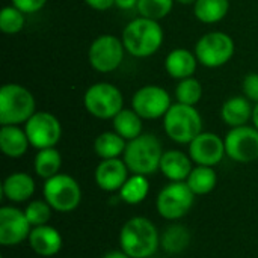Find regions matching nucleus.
<instances>
[{"label":"nucleus","mask_w":258,"mask_h":258,"mask_svg":"<svg viewBox=\"0 0 258 258\" xmlns=\"http://www.w3.org/2000/svg\"><path fill=\"white\" fill-rule=\"evenodd\" d=\"M119 246L132 258H150L160 248V233L148 218L135 216L122 225Z\"/></svg>","instance_id":"1"},{"label":"nucleus","mask_w":258,"mask_h":258,"mask_svg":"<svg viewBox=\"0 0 258 258\" xmlns=\"http://www.w3.org/2000/svg\"><path fill=\"white\" fill-rule=\"evenodd\" d=\"M163 29L156 20L138 17L122 30L121 39L125 51L135 57H150L157 53L163 44Z\"/></svg>","instance_id":"2"},{"label":"nucleus","mask_w":258,"mask_h":258,"mask_svg":"<svg viewBox=\"0 0 258 258\" xmlns=\"http://www.w3.org/2000/svg\"><path fill=\"white\" fill-rule=\"evenodd\" d=\"M163 153L162 142L157 136L153 133H142L127 142L122 159L132 174L148 177L160 169Z\"/></svg>","instance_id":"3"},{"label":"nucleus","mask_w":258,"mask_h":258,"mask_svg":"<svg viewBox=\"0 0 258 258\" xmlns=\"http://www.w3.org/2000/svg\"><path fill=\"white\" fill-rule=\"evenodd\" d=\"M36 112V101L33 94L18 85L6 83L0 89V124L21 125L26 124Z\"/></svg>","instance_id":"4"},{"label":"nucleus","mask_w":258,"mask_h":258,"mask_svg":"<svg viewBox=\"0 0 258 258\" xmlns=\"http://www.w3.org/2000/svg\"><path fill=\"white\" fill-rule=\"evenodd\" d=\"M163 130L175 144L189 145L203 133V118L195 106L175 103L163 116Z\"/></svg>","instance_id":"5"},{"label":"nucleus","mask_w":258,"mask_h":258,"mask_svg":"<svg viewBox=\"0 0 258 258\" xmlns=\"http://www.w3.org/2000/svg\"><path fill=\"white\" fill-rule=\"evenodd\" d=\"M85 109L98 119H113L124 109V97L119 88L100 82L91 85L83 97Z\"/></svg>","instance_id":"6"},{"label":"nucleus","mask_w":258,"mask_h":258,"mask_svg":"<svg viewBox=\"0 0 258 258\" xmlns=\"http://www.w3.org/2000/svg\"><path fill=\"white\" fill-rule=\"evenodd\" d=\"M42 197L50 204L53 212L70 213L79 207L82 201V189L76 178L59 172L44 181Z\"/></svg>","instance_id":"7"},{"label":"nucleus","mask_w":258,"mask_h":258,"mask_svg":"<svg viewBox=\"0 0 258 258\" xmlns=\"http://www.w3.org/2000/svg\"><path fill=\"white\" fill-rule=\"evenodd\" d=\"M234 41L233 38L221 30H213L204 33L195 44V56L198 63L207 68H219L231 60L234 56Z\"/></svg>","instance_id":"8"},{"label":"nucleus","mask_w":258,"mask_h":258,"mask_svg":"<svg viewBox=\"0 0 258 258\" xmlns=\"http://www.w3.org/2000/svg\"><path fill=\"white\" fill-rule=\"evenodd\" d=\"M195 201V194L186 181H171L163 186L156 200L159 215L166 221H178L184 218Z\"/></svg>","instance_id":"9"},{"label":"nucleus","mask_w":258,"mask_h":258,"mask_svg":"<svg viewBox=\"0 0 258 258\" xmlns=\"http://www.w3.org/2000/svg\"><path fill=\"white\" fill-rule=\"evenodd\" d=\"M125 47L122 39L115 35H100L97 36L88 51V59L91 67L98 73H112L119 68L124 60Z\"/></svg>","instance_id":"10"},{"label":"nucleus","mask_w":258,"mask_h":258,"mask_svg":"<svg viewBox=\"0 0 258 258\" xmlns=\"http://www.w3.org/2000/svg\"><path fill=\"white\" fill-rule=\"evenodd\" d=\"M24 130L29 138L30 147L36 150L56 147L62 138L60 121L53 113L44 110H36L24 124Z\"/></svg>","instance_id":"11"},{"label":"nucleus","mask_w":258,"mask_h":258,"mask_svg":"<svg viewBox=\"0 0 258 258\" xmlns=\"http://www.w3.org/2000/svg\"><path fill=\"white\" fill-rule=\"evenodd\" d=\"M171 106L172 100L169 92L157 85H145L139 88L132 98V107L141 115L142 119L150 121L163 118Z\"/></svg>","instance_id":"12"},{"label":"nucleus","mask_w":258,"mask_h":258,"mask_svg":"<svg viewBox=\"0 0 258 258\" xmlns=\"http://www.w3.org/2000/svg\"><path fill=\"white\" fill-rule=\"evenodd\" d=\"M224 142L227 156L237 163H251L258 159V130L254 125L231 128Z\"/></svg>","instance_id":"13"},{"label":"nucleus","mask_w":258,"mask_h":258,"mask_svg":"<svg viewBox=\"0 0 258 258\" xmlns=\"http://www.w3.org/2000/svg\"><path fill=\"white\" fill-rule=\"evenodd\" d=\"M32 225L24 213L14 206H3L0 209V245L15 246L29 239Z\"/></svg>","instance_id":"14"},{"label":"nucleus","mask_w":258,"mask_h":258,"mask_svg":"<svg viewBox=\"0 0 258 258\" xmlns=\"http://www.w3.org/2000/svg\"><path fill=\"white\" fill-rule=\"evenodd\" d=\"M187 147L192 162L201 166L215 168L227 156L224 139L212 132L200 133Z\"/></svg>","instance_id":"15"},{"label":"nucleus","mask_w":258,"mask_h":258,"mask_svg":"<svg viewBox=\"0 0 258 258\" xmlns=\"http://www.w3.org/2000/svg\"><path fill=\"white\" fill-rule=\"evenodd\" d=\"M128 168L124 159H104L101 160L94 172L97 186L109 194L119 192L124 183L128 180Z\"/></svg>","instance_id":"16"},{"label":"nucleus","mask_w":258,"mask_h":258,"mask_svg":"<svg viewBox=\"0 0 258 258\" xmlns=\"http://www.w3.org/2000/svg\"><path fill=\"white\" fill-rule=\"evenodd\" d=\"M27 242L32 251L41 257H53L59 254L63 245L60 233L48 224L33 227Z\"/></svg>","instance_id":"17"},{"label":"nucleus","mask_w":258,"mask_h":258,"mask_svg":"<svg viewBox=\"0 0 258 258\" xmlns=\"http://www.w3.org/2000/svg\"><path fill=\"white\" fill-rule=\"evenodd\" d=\"M35 189V180L27 172H12L3 180L2 184L3 197L15 204L27 203L29 200H32Z\"/></svg>","instance_id":"18"},{"label":"nucleus","mask_w":258,"mask_h":258,"mask_svg":"<svg viewBox=\"0 0 258 258\" xmlns=\"http://www.w3.org/2000/svg\"><path fill=\"white\" fill-rule=\"evenodd\" d=\"M192 159L189 154L180 150L165 151L160 160V172L169 181H186L194 169Z\"/></svg>","instance_id":"19"},{"label":"nucleus","mask_w":258,"mask_h":258,"mask_svg":"<svg viewBox=\"0 0 258 258\" xmlns=\"http://www.w3.org/2000/svg\"><path fill=\"white\" fill-rule=\"evenodd\" d=\"M197 65H198V59L195 56V51L181 47L171 50L165 59V70L168 76L177 80L194 77L197 71Z\"/></svg>","instance_id":"20"},{"label":"nucleus","mask_w":258,"mask_h":258,"mask_svg":"<svg viewBox=\"0 0 258 258\" xmlns=\"http://www.w3.org/2000/svg\"><path fill=\"white\" fill-rule=\"evenodd\" d=\"M245 95H234L228 98L222 107H221V118L222 121L230 125L231 128L234 127H242L246 125L249 121H252V112L254 107Z\"/></svg>","instance_id":"21"},{"label":"nucleus","mask_w":258,"mask_h":258,"mask_svg":"<svg viewBox=\"0 0 258 258\" xmlns=\"http://www.w3.org/2000/svg\"><path fill=\"white\" fill-rule=\"evenodd\" d=\"M30 147L26 130L20 125H2L0 128V150L6 157H23Z\"/></svg>","instance_id":"22"},{"label":"nucleus","mask_w":258,"mask_h":258,"mask_svg":"<svg viewBox=\"0 0 258 258\" xmlns=\"http://www.w3.org/2000/svg\"><path fill=\"white\" fill-rule=\"evenodd\" d=\"M112 122H113V132L122 136L127 142L144 133V119L133 107L122 109L112 119Z\"/></svg>","instance_id":"23"},{"label":"nucleus","mask_w":258,"mask_h":258,"mask_svg":"<svg viewBox=\"0 0 258 258\" xmlns=\"http://www.w3.org/2000/svg\"><path fill=\"white\" fill-rule=\"evenodd\" d=\"M190 240L192 234L184 225L172 224L160 234V248L166 254H180L189 248Z\"/></svg>","instance_id":"24"},{"label":"nucleus","mask_w":258,"mask_h":258,"mask_svg":"<svg viewBox=\"0 0 258 258\" xmlns=\"http://www.w3.org/2000/svg\"><path fill=\"white\" fill-rule=\"evenodd\" d=\"M60 166H62V156L56 150V147L38 150L33 160V169L39 178L45 181L57 175L60 172Z\"/></svg>","instance_id":"25"},{"label":"nucleus","mask_w":258,"mask_h":258,"mask_svg":"<svg viewBox=\"0 0 258 258\" xmlns=\"http://www.w3.org/2000/svg\"><path fill=\"white\" fill-rule=\"evenodd\" d=\"M127 147V141L119 136L116 132H103L94 141V151L95 154L104 159H118L124 154Z\"/></svg>","instance_id":"26"},{"label":"nucleus","mask_w":258,"mask_h":258,"mask_svg":"<svg viewBox=\"0 0 258 258\" xmlns=\"http://www.w3.org/2000/svg\"><path fill=\"white\" fill-rule=\"evenodd\" d=\"M230 11V0H197L194 5L195 17L204 24L222 21Z\"/></svg>","instance_id":"27"},{"label":"nucleus","mask_w":258,"mask_h":258,"mask_svg":"<svg viewBox=\"0 0 258 258\" xmlns=\"http://www.w3.org/2000/svg\"><path fill=\"white\" fill-rule=\"evenodd\" d=\"M186 183L190 187V190L195 194V197L207 195L215 190V187L218 184V175H216L215 168L197 165V166H194L192 172L189 174Z\"/></svg>","instance_id":"28"},{"label":"nucleus","mask_w":258,"mask_h":258,"mask_svg":"<svg viewBox=\"0 0 258 258\" xmlns=\"http://www.w3.org/2000/svg\"><path fill=\"white\" fill-rule=\"evenodd\" d=\"M148 192H150L148 178L145 175L133 174L119 189V198L125 204L136 206V204H141L148 197Z\"/></svg>","instance_id":"29"},{"label":"nucleus","mask_w":258,"mask_h":258,"mask_svg":"<svg viewBox=\"0 0 258 258\" xmlns=\"http://www.w3.org/2000/svg\"><path fill=\"white\" fill-rule=\"evenodd\" d=\"M203 85L195 77H187L178 82L175 88V98L177 103L187 104V106H197L200 100L203 98Z\"/></svg>","instance_id":"30"},{"label":"nucleus","mask_w":258,"mask_h":258,"mask_svg":"<svg viewBox=\"0 0 258 258\" xmlns=\"http://www.w3.org/2000/svg\"><path fill=\"white\" fill-rule=\"evenodd\" d=\"M26 14L14 5L5 6L0 12V30L5 35H17L24 29Z\"/></svg>","instance_id":"31"},{"label":"nucleus","mask_w":258,"mask_h":258,"mask_svg":"<svg viewBox=\"0 0 258 258\" xmlns=\"http://www.w3.org/2000/svg\"><path fill=\"white\" fill-rule=\"evenodd\" d=\"M174 3L175 0H138L136 9L139 12V17L160 21L171 14Z\"/></svg>","instance_id":"32"},{"label":"nucleus","mask_w":258,"mask_h":258,"mask_svg":"<svg viewBox=\"0 0 258 258\" xmlns=\"http://www.w3.org/2000/svg\"><path fill=\"white\" fill-rule=\"evenodd\" d=\"M51 212H53V209L50 207V204L44 198L29 201L26 209H24V213H26L32 227L47 225L48 221L51 219Z\"/></svg>","instance_id":"33"},{"label":"nucleus","mask_w":258,"mask_h":258,"mask_svg":"<svg viewBox=\"0 0 258 258\" xmlns=\"http://www.w3.org/2000/svg\"><path fill=\"white\" fill-rule=\"evenodd\" d=\"M242 91L249 101L258 103V73H249L245 76L242 82Z\"/></svg>","instance_id":"34"},{"label":"nucleus","mask_w":258,"mask_h":258,"mask_svg":"<svg viewBox=\"0 0 258 258\" xmlns=\"http://www.w3.org/2000/svg\"><path fill=\"white\" fill-rule=\"evenodd\" d=\"M47 0H12V5L24 14H35L45 6Z\"/></svg>","instance_id":"35"},{"label":"nucleus","mask_w":258,"mask_h":258,"mask_svg":"<svg viewBox=\"0 0 258 258\" xmlns=\"http://www.w3.org/2000/svg\"><path fill=\"white\" fill-rule=\"evenodd\" d=\"M85 3L95 11H107L115 6V0H85Z\"/></svg>","instance_id":"36"},{"label":"nucleus","mask_w":258,"mask_h":258,"mask_svg":"<svg viewBox=\"0 0 258 258\" xmlns=\"http://www.w3.org/2000/svg\"><path fill=\"white\" fill-rule=\"evenodd\" d=\"M115 6L122 11H128L138 6V0H115Z\"/></svg>","instance_id":"37"},{"label":"nucleus","mask_w":258,"mask_h":258,"mask_svg":"<svg viewBox=\"0 0 258 258\" xmlns=\"http://www.w3.org/2000/svg\"><path fill=\"white\" fill-rule=\"evenodd\" d=\"M103 258H132L127 252H124L122 249H115V251H109L106 252Z\"/></svg>","instance_id":"38"},{"label":"nucleus","mask_w":258,"mask_h":258,"mask_svg":"<svg viewBox=\"0 0 258 258\" xmlns=\"http://www.w3.org/2000/svg\"><path fill=\"white\" fill-rule=\"evenodd\" d=\"M252 122H254V127L258 130V103H255V106H254V112H252Z\"/></svg>","instance_id":"39"},{"label":"nucleus","mask_w":258,"mask_h":258,"mask_svg":"<svg viewBox=\"0 0 258 258\" xmlns=\"http://www.w3.org/2000/svg\"><path fill=\"white\" fill-rule=\"evenodd\" d=\"M177 3H181V5H195L197 0H175Z\"/></svg>","instance_id":"40"},{"label":"nucleus","mask_w":258,"mask_h":258,"mask_svg":"<svg viewBox=\"0 0 258 258\" xmlns=\"http://www.w3.org/2000/svg\"><path fill=\"white\" fill-rule=\"evenodd\" d=\"M150 258H153V257H150Z\"/></svg>","instance_id":"41"}]
</instances>
